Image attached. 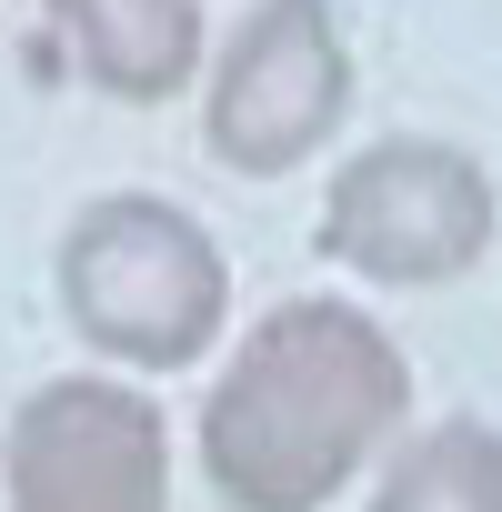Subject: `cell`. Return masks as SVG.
Masks as SVG:
<instances>
[{
    "label": "cell",
    "mask_w": 502,
    "mask_h": 512,
    "mask_svg": "<svg viewBox=\"0 0 502 512\" xmlns=\"http://www.w3.org/2000/svg\"><path fill=\"white\" fill-rule=\"evenodd\" d=\"M61 312L71 332L101 352V362H131V372H191L231 312V262L221 241L161 201V191H111L91 201L71 231H61Z\"/></svg>",
    "instance_id": "7a4b0ae2"
},
{
    "label": "cell",
    "mask_w": 502,
    "mask_h": 512,
    "mask_svg": "<svg viewBox=\"0 0 502 512\" xmlns=\"http://www.w3.org/2000/svg\"><path fill=\"white\" fill-rule=\"evenodd\" d=\"M51 41L71 51V71L111 101H171L201 81L211 31H201V0H41Z\"/></svg>",
    "instance_id": "8992f818"
},
{
    "label": "cell",
    "mask_w": 502,
    "mask_h": 512,
    "mask_svg": "<svg viewBox=\"0 0 502 512\" xmlns=\"http://www.w3.org/2000/svg\"><path fill=\"white\" fill-rule=\"evenodd\" d=\"M11 512H171V432L131 382H41L0 442Z\"/></svg>",
    "instance_id": "5b68a950"
},
{
    "label": "cell",
    "mask_w": 502,
    "mask_h": 512,
    "mask_svg": "<svg viewBox=\"0 0 502 512\" xmlns=\"http://www.w3.org/2000/svg\"><path fill=\"white\" fill-rule=\"evenodd\" d=\"M342 111H352V51L332 0H262L211 61L201 141L241 181H282L342 131Z\"/></svg>",
    "instance_id": "277c9868"
},
{
    "label": "cell",
    "mask_w": 502,
    "mask_h": 512,
    "mask_svg": "<svg viewBox=\"0 0 502 512\" xmlns=\"http://www.w3.org/2000/svg\"><path fill=\"white\" fill-rule=\"evenodd\" d=\"M372 512H502V432L492 422H432L382 472Z\"/></svg>",
    "instance_id": "52a82bcc"
},
{
    "label": "cell",
    "mask_w": 502,
    "mask_h": 512,
    "mask_svg": "<svg viewBox=\"0 0 502 512\" xmlns=\"http://www.w3.org/2000/svg\"><path fill=\"white\" fill-rule=\"evenodd\" d=\"M492 171L462 151V141H432V131H392V141H362L332 191H322V251L342 272L382 282V292H422V282H452L492 251Z\"/></svg>",
    "instance_id": "3957f363"
},
{
    "label": "cell",
    "mask_w": 502,
    "mask_h": 512,
    "mask_svg": "<svg viewBox=\"0 0 502 512\" xmlns=\"http://www.w3.org/2000/svg\"><path fill=\"white\" fill-rule=\"evenodd\" d=\"M412 412V362L362 302H282L201 402V472L231 512H322Z\"/></svg>",
    "instance_id": "6da1fadb"
}]
</instances>
